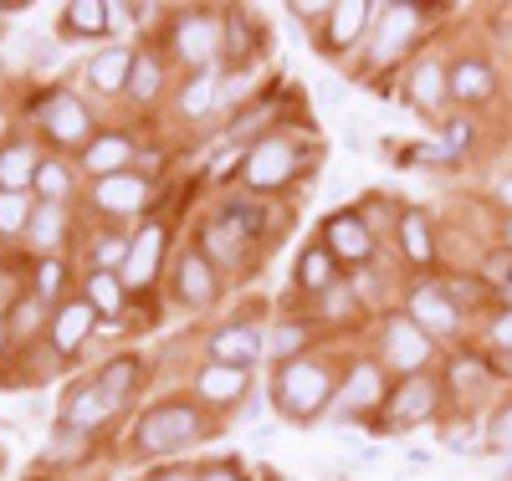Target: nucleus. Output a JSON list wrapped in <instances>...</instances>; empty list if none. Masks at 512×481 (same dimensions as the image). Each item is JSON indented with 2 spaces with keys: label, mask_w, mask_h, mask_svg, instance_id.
I'll list each match as a JSON object with an SVG mask.
<instances>
[{
  "label": "nucleus",
  "mask_w": 512,
  "mask_h": 481,
  "mask_svg": "<svg viewBox=\"0 0 512 481\" xmlns=\"http://www.w3.org/2000/svg\"><path fill=\"white\" fill-rule=\"evenodd\" d=\"M451 93H456L461 103L487 98V93H492V67H487V62H456V67H451Z\"/></svg>",
  "instance_id": "nucleus-29"
},
{
  "label": "nucleus",
  "mask_w": 512,
  "mask_h": 481,
  "mask_svg": "<svg viewBox=\"0 0 512 481\" xmlns=\"http://www.w3.org/2000/svg\"><path fill=\"white\" fill-rule=\"evenodd\" d=\"M507 476H512V471H507Z\"/></svg>",
  "instance_id": "nucleus-53"
},
{
  "label": "nucleus",
  "mask_w": 512,
  "mask_h": 481,
  "mask_svg": "<svg viewBox=\"0 0 512 481\" xmlns=\"http://www.w3.org/2000/svg\"><path fill=\"white\" fill-rule=\"evenodd\" d=\"M384 359H390L400 374H415L431 364V333H425L420 323L410 318H390V328H384Z\"/></svg>",
  "instance_id": "nucleus-7"
},
{
  "label": "nucleus",
  "mask_w": 512,
  "mask_h": 481,
  "mask_svg": "<svg viewBox=\"0 0 512 481\" xmlns=\"http://www.w3.org/2000/svg\"><path fill=\"white\" fill-rule=\"evenodd\" d=\"M195 389H200V400H205V405H236V400H241V389H246V369L205 364L200 379H195Z\"/></svg>",
  "instance_id": "nucleus-23"
},
{
  "label": "nucleus",
  "mask_w": 512,
  "mask_h": 481,
  "mask_svg": "<svg viewBox=\"0 0 512 481\" xmlns=\"http://www.w3.org/2000/svg\"><path fill=\"white\" fill-rule=\"evenodd\" d=\"M200 435H205L200 410L185 405V400H169V405H159V410H149L139 420V451L144 456H175L190 441H200Z\"/></svg>",
  "instance_id": "nucleus-3"
},
{
  "label": "nucleus",
  "mask_w": 512,
  "mask_h": 481,
  "mask_svg": "<svg viewBox=\"0 0 512 481\" xmlns=\"http://www.w3.org/2000/svg\"><path fill=\"white\" fill-rule=\"evenodd\" d=\"M93 323H98V308H93L88 297L57 302V313H52V348H57V354H77L82 338L93 333Z\"/></svg>",
  "instance_id": "nucleus-10"
},
{
  "label": "nucleus",
  "mask_w": 512,
  "mask_h": 481,
  "mask_svg": "<svg viewBox=\"0 0 512 481\" xmlns=\"http://www.w3.org/2000/svg\"><path fill=\"white\" fill-rule=\"evenodd\" d=\"M410 323L420 328H436V333H451L456 328V308L441 287H415L410 292Z\"/></svg>",
  "instance_id": "nucleus-22"
},
{
  "label": "nucleus",
  "mask_w": 512,
  "mask_h": 481,
  "mask_svg": "<svg viewBox=\"0 0 512 481\" xmlns=\"http://www.w3.org/2000/svg\"><path fill=\"white\" fill-rule=\"evenodd\" d=\"M31 118L41 123V134H47L57 149L88 144V128H93V118H88V108H82V98L67 93V87H52V93H41L36 108H31Z\"/></svg>",
  "instance_id": "nucleus-4"
},
{
  "label": "nucleus",
  "mask_w": 512,
  "mask_h": 481,
  "mask_svg": "<svg viewBox=\"0 0 512 481\" xmlns=\"http://www.w3.org/2000/svg\"><path fill=\"white\" fill-rule=\"evenodd\" d=\"M36 169H41V154L31 139H11V144H0V190H11V195H26L36 185Z\"/></svg>",
  "instance_id": "nucleus-13"
},
{
  "label": "nucleus",
  "mask_w": 512,
  "mask_h": 481,
  "mask_svg": "<svg viewBox=\"0 0 512 481\" xmlns=\"http://www.w3.org/2000/svg\"><path fill=\"white\" fill-rule=\"evenodd\" d=\"M400 246L415 267L431 261V231H425V215H400Z\"/></svg>",
  "instance_id": "nucleus-35"
},
{
  "label": "nucleus",
  "mask_w": 512,
  "mask_h": 481,
  "mask_svg": "<svg viewBox=\"0 0 512 481\" xmlns=\"http://www.w3.org/2000/svg\"><path fill=\"white\" fill-rule=\"evenodd\" d=\"M128 16H139V11H134V6H108V31H123Z\"/></svg>",
  "instance_id": "nucleus-46"
},
{
  "label": "nucleus",
  "mask_w": 512,
  "mask_h": 481,
  "mask_svg": "<svg viewBox=\"0 0 512 481\" xmlns=\"http://www.w3.org/2000/svg\"><path fill=\"white\" fill-rule=\"evenodd\" d=\"M154 481H190L185 471H164V476H154Z\"/></svg>",
  "instance_id": "nucleus-48"
},
{
  "label": "nucleus",
  "mask_w": 512,
  "mask_h": 481,
  "mask_svg": "<svg viewBox=\"0 0 512 481\" xmlns=\"http://www.w3.org/2000/svg\"><path fill=\"white\" fill-rule=\"evenodd\" d=\"M62 16H67V31H77V36H103L108 31V6L103 0H72Z\"/></svg>",
  "instance_id": "nucleus-32"
},
{
  "label": "nucleus",
  "mask_w": 512,
  "mask_h": 481,
  "mask_svg": "<svg viewBox=\"0 0 512 481\" xmlns=\"http://www.w3.org/2000/svg\"><path fill=\"white\" fill-rule=\"evenodd\" d=\"M507 297H512V282H507Z\"/></svg>",
  "instance_id": "nucleus-51"
},
{
  "label": "nucleus",
  "mask_w": 512,
  "mask_h": 481,
  "mask_svg": "<svg viewBox=\"0 0 512 481\" xmlns=\"http://www.w3.org/2000/svg\"><path fill=\"white\" fill-rule=\"evenodd\" d=\"M57 287H62V261H41V272H36V297L52 302Z\"/></svg>",
  "instance_id": "nucleus-42"
},
{
  "label": "nucleus",
  "mask_w": 512,
  "mask_h": 481,
  "mask_svg": "<svg viewBox=\"0 0 512 481\" xmlns=\"http://www.w3.org/2000/svg\"><path fill=\"white\" fill-rule=\"evenodd\" d=\"M93 384H98V395L118 410L128 395H134V384H139V359H128V354H123V359H108V364L98 369Z\"/></svg>",
  "instance_id": "nucleus-26"
},
{
  "label": "nucleus",
  "mask_w": 512,
  "mask_h": 481,
  "mask_svg": "<svg viewBox=\"0 0 512 481\" xmlns=\"http://www.w3.org/2000/svg\"><path fill=\"white\" fill-rule=\"evenodd\" d=\"M123 292H128L123 277H118V272H103V267H93L88 282H82V297L98 308V318H118V313H123Z\"/></svg>",
  "instance_id": "nucleus-27"
},
{
  "label": "nucleus",
  "mask_w": 512,
  "mask_h": 481,
  "mask_svg": "<svg viewBox=\"0 0 512 481\" xmlns=\"http://www.w3.org/2000/svg\"><path fill=\"white\" fill-rule=\"evenodd\" d=\"M128 154H134V139L128 134H98L88 149H82V169H93L98 180H108V174H123Z\"/></svg>",
  "instance_id": "nucleus-21"
},
{
  "label": "nucleus",
  "mask_w": 512,
  "mask_h": 481,
  "mask_svg": "<svg viewBox=\"0 0 512 481\" xmlns=\"http://www.w3.org/2000/svg\"><path fill=\"white\" fill-rule=\"evenodd\" d=\"M93 205H103L113 215H134V210L149 205V180H144V174H128V169L108 174V180L93 185Z\"/></svg>",
  "instance_id": "nucleus-11"
},
{
  "label": "nucleus",
  "mask_w": 512,
  "mask_h": 481,
  "mask_svg": "<svg viewBox=\"0 0 512 481\" xmlns=\"http://www.w3.org/2000/svg\"><path fill=\"white\" fill-rule=\"evenodd\" d=\"M308 338H313V328H308V323H282V328L272 333V354H277L282 364H287V359H303Z\"/></svg>",
  "instance_id": "nucleus-37"
},
{
  "label": "nucleus",
  "mask_w": 512,
  "mask_h": 481,
  "mask_svg": "<svg viewBox=\"0 0 512 481\" xmlns=\"http://www.w3.org/2000/svg\"><path fill=\"white\" fill-rule=\"evenodd\" d=\"M272 113H277L272 103H256L251 113H241V118L226 128V144H241V139H251V134H262V128L272 123Z\"/></svg>",
  "instance_id": "nucleus-38"
},
{
  "label": "nucleus",
  "mask_w": 512,
  "mask_h": 481,
  "mask_svg": "<svg viewBox=\"0 0 512 481\" xmlns=\"http://www.w3.org/2000/svg\"><path fill=\"white\" fill-rule=\"evenodd\" d=\"M446 93H451V72L441 67V57H420L410 67V103L420 113H436L446 103Z\"/></svg>",
  "instance_id": "nucleus-15"
},
{
  "label": "nucleus",
  "mask_w": 512,
  "mask_h": 481,
  "mask_svg": "<svg viewBox=\"0 0 512 481\" xmlns=\"http://www.w3.org/2000/svg\"><path fill=\"white\" fill-rule=\"evenodd\" d=\"M502 200H507V205H512V180H507V185H502Z\"/></svg>",
  "instance_id": "nucleus-49"
},
{
  "label": "nucleus",
  "mask_w": 512,
  "mask_h": 481,
  "mask_svg": "<svg viewBox=\"0 0 512 481\" xmlns=\"http://www.w3.org/2000/svg\"><path fill=\"white\" fill-rule=\"evenodd\" d=\"M379 400H384L379 369H374V364H354V374H349V384H344V395L333 400V410H338V415H364V410H374Z\"/></svg>",
  "instance_id": "nucleus-20"
},
{
  "label": "nucleus",
  "mask_w": 512,
  "mask_h": 481,
  "mask_svg": "<svg viewBox=\"0 0 512 481\" xmlns=\"http://www.w3.org/2000/svg\"><path fill=\"white\" fill-rule=\"evenodd\" d=\"M113 415V405L98 395V384H88V389H72L67 395V405H62V430H98L103 420Z\"/></svg>",
  "instance_id": "nucleus-19"
},
{
  "label": "nucleus",
  "mask_w": 512,
  "mask_h": 481,
  "mask_svg": "<svg viewBox=\"0 0 512 481\" xmlns=\"http://www.w3.org/2000/svg\"><path fill=\"white\" fill-rule=\"evenodd\" d=\"M31 200L26 195H11V190H0V236H16V231H26L31 226Z\"/></svg>",
  "instance_id": "nucleus-36"
},
{
  "label": "nucleus",
  "mask_w": 512,
  "mask_h": 481,
  "mask_svg": "<svg viewBox=\"0 0 512 481\" xmlns=\"http://www.w3.org/2000/svg\"><path fill=\"white\" fill-rule=\"evenodd\" d=\"M379 36H374V62H395L405 47H410V36L420 26V11L415 6H379Z\"/></svg>",
  "instance_id": "nucleus-12"
},
{
  "label": "nucleus",
  "mask_w": 512,
  "mask_h": 481,
  "mask_svg": "<svg viewBox=\"0 0 512 481\" xmlns=\"http://www.w3.org/2000/svg\"><path fill=\"white\" fill-rule=\"evenodd\" d=\"M262 348H267V338L256 333L251 323H226V328L210 333L205 354H210V364H226V369H246L251 374V364L262 359Z\"/></svg>",
  "instance_id": "nucleus-6"
},
{
  "label": "nucleus",
  "mask_w": 512,
  "mask_h": 481,
  "mask_svg": "<svg viewBox=\"0 0 512 481\" xmlns=\"http://www.w3.org/2000/svg\"><path fill=\"white\" fill-rule=\"evenodd\" d=\"M297 287H303V292H328V287H338V256H333L323 241L308 246L303 261H297Z\"/></svg>",
  "instance_id": "nucleus-25"
},
{
  "label": "nucleus",
  "mask_w": 512,
  "mask_h": 481,
  "mask_svg": "<svg viewBox=\"0 0 512 481\" xmlns=\"http://www.w3.org/2000/svg\"><path fill=\"white\" fill-rule=\"evenodd\" d=\"M333 400H338V395H333V369H328V364H318V359H287V364H277L272 405H277V415H287L292 425L318 420Z\"/></svg>",
  "instance_id": "nucleus-1"
},
{
  "label": "nucleus",
  "mask_w": 512,
  "mask_h": 481,
  "mask_svg": "<svg viewBox=\"0 0 512 481\" xmlns=\"http://www.w3.org/2000/svg\"><path fill=\"white\" fill-rule=\"evenodd\" d=\"M446 446H451V451H477V446H487V441L466 435V425H461V430H446Z\"/></svg>",
  "instance_id": "nucleus-43"
},
{
  "label": "nucleus",
  "mask_w": 512,
  "mask_h": 481,
  "mask_svg": "<svg viewBox=\"0 0 512 481\" xmlns=\"http://www.w3.org/2000/svg\"><path fill=\"white\" fill-rule=\"evenodd\" d=\"M175 292L185 308H210L216 302V261L205 251H185L180 267H175Z\"/></svg>",
  "instance_id": "nucleus-9"
},
{
  "label": "nucleus",
  "mask_w": 512,
  "mask_h": 481,
  "mask_svg": "<svg viewBox=\"0 0 512 481\" xmlns=\"http://www.w3.org/2000/svg\"><path fill=\"white\" fill-rule=\"evenodd\" d=\"M216 93H221V87H216V67L195 72V77L185 82V93H180V113H185V118H205L210 108H216Z\"/></svg>",
  "instance_id": "nucleus-30"
},
{
  "label": "nucleus",
  "mask_w": 512,
  "mask_h": 481,
  "mask_svg": "<svg viewBox=\"0 0 512 481\" xmlns=\"http://www.w3.org/2000/svg\"><path fill=\"white\" fill-rule=\"evenodd\" d=\"M507 241H512V226H507Z\"/></svg>",
  "instance_id": "nucleus-50"
},
{
  "label": "nucleus",
  "mask_w": 512,
  "mask_h": 481,
  "mask_svg": "<svg viewBox=\"0 0 512 481\" xmlns=\"http://www.w3.org/2000/svg\"><path fill=\"white\" fill-rule=\"evenodd\" d=\"M221 21H210L205 11H185L175 26H169V47H175V57L195 72H210V62H216L221 52V36H216Z\"/></svg>",
  "instance_id": "nucleus-5"
},
{
  "label": "nucleus",
  "mask_w": 512,
  "mask_h": 481,
  "mask_svg": "<svg viewBox=\"0 0 512 481\" xmlns=\"http://www.w3.org/2000/svg\"><path fill=\"white\" fill-rule=\"evenodd\" d=\"M11 343H16V338H11V328H6V318H0V359H6V354H11Z\"/></svg>",
  "instance_id": "nucleus-47"
},
{
  "label": "nucleus",
  "mask_w": 512,
  "mask_h": 481,
  "mask_svg": "<svg viewBox=\"0 0 512 481\" xmlns=\"http://www.w3.org/2000/svg\"><path fill=\"white\" fill-rule=\"evenodd\" d=\"M303 169H308V144L303 139L267 134V139L251 144V154L241 164V185H246V195H272V190L292 185Z\"/></svg>",
  "instance_id": "nucleus-2"
},
{
  "label": "nucleus",
  "mask_w": 512,
  "mask_h": 481,
  "mask_svg": "<svg viewBox=\"0 0 512 481\" xmlns=\"http://www.w3.org/2000/svg\"><path fill=\"white\" fill-rule=\"evenodd\" d=\"M36 195H41V205H62V195L72 190V174H67V164L62 159H41V169H36V185H31Z\"/></svg>",
  "instance_id": "nucleus-33"
},
{
  "label": "nucleus",
  "mask_w": 512,
  "mask_h": 481,
  "mask_svg": "<svg viewBox=\"0 0 512 481\" xmlns=\"http://www.w3.org/2000/svg\"><path fill=\"white\" fill-rule=\"evenodd\" d=\"M251 93V72H231L216 93V108H241V98Z\"/></svg>",
  "instance_id": "nucleus-40"
},
{
  "label": "nucleus",
  "mask_w": 512,
  "mask_h": 481,
  "mask_svg": "<svg viewBox=\"0 0 512 481\" xmlns=\"http://www.w3.org/2000/svg\"><path fill=\"white\" fill-rule=\"evenodd\" d=\"M159 251H164V226H144L128 246V261H123V287H149L154 272H159Z\"/></svg>",
  "instance_id": "nucleus-14"
},
{
  "label": "nucleus",
  "mask_w": 512,
  "mask_h": 481,
  "mask_svg": "<svg viewBox=\"0 0 512 481\" xmlns=\"http://www.w3.org/2000/svg\"><path fill=\"white\" fill-rule=\"evenodd\" d=\"M195 481H246V476H241V471H236V466L226 461V466H210V471H200Z\"/></svg>",
  "instance_id": "nucleus-44"
},
{
  "label": "nucleus",
  "mask_w": 512,
  "mask_h": 481,
  "mask_svg": "<svg viewBox=\"0 0 512 481\" xmlns=\"http://www.w3.org/2000/svg\"><path fill=\"white\" fill-rule=\"evenodd\" d=\"M482 441H487L492 451H512V405L492 415V425H487V435H482Z\"/></svg>",
  "instance_id": "nucleus-41"
},
{
  "label": "nucleus",
  "mask_w": 512,
  "mask_h": 481,
  "mask_svg": "<svg viewBox=\"0 0 512 481\" xmlns=\"http://www.w3.org/2000/svg\"><path fill=\"white\" fill-rule=\"evenodd\" d=\"M492 343H497V348H512V313H502V318L492 323Z\"/></svg>",
  "instance_id": "nucleus-45"
},
{
  "label": "nucleus",
  "mask_w": 512,
  "mask_h": 481,
  "mask_svg": "<svg viewBox=\"0 0 512 481\" xmlns=\"http://www.w3.org/2000/svg\"><path fill=\"white\" fill-rule=\"evenodd\" d=\"M159 77H164V62L154 52H139L134 57V77H128V98H134V103H154Z\"/></svg>",
  "instance_id": "nucleus-31"
},
{
  "label": "nucleus",
  "mask_w": 512,
  "mask_h": 481,
  "mask_svg": "<svg viewBox=\"0 0 512 481\" xmlns=\"http://www.w3.org/2000/svg\"><path fill=\"white\" fill-rule=\"evenodd\" d=\"M0 16H6V6H0Z\"/></svg>",
  "instance_id": "nucleus-52"
},
{
  "label": "nucleus",
  "mask_w": 512,
  "mask_h": 481,
  "mask_svg": "<svg viewBox=\"0 0 512 481\" xmlns=\"http://www.w3.org/2000/svg\"><path fill=\"white\" fill-rule=\"evenodd\" d=\"M41 308H47L41 297H21L16 308H11V318H6L11 338H31V333H36V323H41Z\"/></svg>",
  "instance_id": "nucleus-39"
},
{
  "label": "nucleus",
  "mask_w": 512,
  "mask_h": 481,
  "mask_svg": "<svg viewBox=\"0 0 512 481\" xmlns=\"http://www.w3.org/2000/svg\"><path fill=\"white\" fill-rule=\"evenodd\" d=\"M374 6L369 0H344V6H328V52H344L369 31Z\"/></svg>",
  "instance_id": "nucleus-17"
},
{
  "label": "nucleus",
  "mask_w": 512,
  "mask_h": 481,
  "mask_svg": "<svg viewBox=\"0 0 512 481\" xmlns=\"http://www.w3.org/2000/svg\"><path fill=\"white\" fill-rule=\"evenodd\" d=\"M128 77H134V52L128 47H103L88 62V82L98 93H128Z\"/></svg>",
  "instance_id": "nucleus-18"
},
{
  "label": "nucleus",
  "mask_w": 512,
  "mask_h": 481,
  "mask_svg": "<svg viewBox=\"0 0 512 481\" xmlns=\"http://www.w3.org/2000/svg\"><path fill=\"white\" fill-rule=\"evenodd\" d=\"M216 226H221V231H231L236 241H256V236L267 231V205L256 200V195H246V190H241V195H231V200L221 205Z\"/></svg>",
  "instance_id": "nucleus-16"
},
{
  "label": "nucleus",
  "mask_w": 512,
  "mask_h": 481,
  "mask_svg": "<svg viewBox=\"0 0 512 481\" xmlns=\"http://www.w3.org/2000/svg\"><path fill=\"white\" fill-rule=\"evenodd\" d=\"M226 57L231 62H246V52L262 47V21H256L251 11H226Z\"/></svg>",
  "instance_id": "nucleus-28"
},
{
  "label": "nucleus",
  "mask_w": 512,
  "mask_h": 481,
  "mask_svg": "<svg viewBox=\"0 0 512 481\" xmlns=\"http://www.w3.org/2000/svg\"><path fill=\"white\" fill-rule=\"evenodd\" d=\"M323 246H328L338 261H369V251H374V226L364 221V215H354V210H338V215H328Z\"/></svg>",
  "instance_id": "nucleus-8"
},
{
  "label": "nucleus",
  "mask_w": 512,
  "mask_h": 481,
  "mask_svg": "<svg viewBox=\"0 0 512 481\" xmlns=\"http://www.w3.org/2000/svg\"><path fill=\"white\" fill-rule=\"evenodd\" d=\"M436 410V384L431 379H405L395 395H390V420L405 425V420H425Z\"/></svg>",
  "instance_id": "nucleus-24"
},
{
  "label": "nucleus",
  "mask_w": 512,
  "mask_h": 481,
  "mask_svg": "<svg viewBox=\"0 0 512 481\" xmlns=\"http://www.w3.org/2000/svg\"><path fill=\"white\" fill-rule=\"evenodd\" d=\"M62 221H67V215H62V205H36L31 226H26V231H31V241H36V251H52V246L62 241V231H67Z\"/></svg>",
  "instance_id": "nucleus-34"
}]
</instances>
